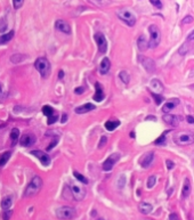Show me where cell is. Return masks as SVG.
I'll list each match as a JSON object with an SVG mask.
<instances>
[{"label": "cell", "mask_w": 194, "mask_h": 220, "mask_svg": "<svg viewBox=\"0 0 194 220\" xmlns=\"http://www.w3.org/2000/svg\"><path fill=\"white\" fill-rule=\"evenodd\" d=\"M41 187H42V179L38 176L33 177L32 180L29 183V185L26 186V189L24 192V196L25 197H32V196L37 195L40 192Z\"/></svg>", "instance_id": "cell-1"}, {"label": "cell", "mask_w": 194, "mask_h": 220, "mask_svg": "<svg viewBox=\"0 0 194 220\" xmlns=\"http://www.w3.org/2000/svg\"><path fill=\"white\" fill-rule=\"evenodd\" d=\"M175 144L179 146H186L194 143V134L192 131H180L174 135Z\"/></svg>", "instance_id": "cell-2"}, {"label": "cell", "mask_w": 194, "mask_h": 220, "mask_svg": "<svg viewBox=\"0 0 194 220\" xmlns=\"http://www.w3.org/2000/svg\"><path fill=\"white\" fill-rule=\"evenodd\" d=\"M34 67L37 69V71L40 73V75L43 79H46V78L49 76L51 66H50L49 61H48L47 58H45V57H39V58H37L36 62H34Z\"/></svg>", "instance_id": "cell-3"}, {"label": "cell", "mask_w": 194, "mask_h": 220, "mask_svg": "<svg viewBox=\"0 0 194 220\" xmlns=\"http://www.w3.org/2000/svg\"><path fill=\"white\" fill-rule=\"evenodd\" d=\"M150 31V41H149V47L150 48H156L161 40V33L156 25H150L149 28Z\"/></svg>", "instance_id": "cell-4"}, {"label": "cell", "mask_w": 194, "mask_h": 220, "mask_svg": "<svg viewBox=\"0 0 194 220\" xmlns=\"http://www.w3.org/2000/svg\"><path fill=\"white\" fill-rule=\"evenodd\" d=\"M117 15H118V17L121 21H123L129 26H134L135 23H136V16L130 11H128V9H124V8L123 9H119V11H117Z\"/></svg>", "instance_id": "cell-5"}, {"label": "cell", "mask_w": 194, "mask_h": 220, "mask_svg": "<svg viewBox=\"0 0 194 220\" xmlns=\"http://www.w3.org/2000/svg\"><path fill=\"white\" fill-rule=\"evenodd\" d=\"M75 210L71 207H61L56 210V217L62 220H70L75 217Z\"/></svg>", "instance_id": "cell-6"}, {"label": "cell", "mask_w": 194, "mask_h": 220, "mask_svg": "<svg viewBox=\"0 0 194 220\" xmlns=\"http://www.w3.org/2000/svg\"><path fill=\"white\" fill-rule=\"evenodd\" d=\"M70 190H71L73 199H77V201H81L86 196V189L81 186H79V185H77V184H71Z\"/></svg>", "instance_id": "cell-7"}, {"label": "cell", "mask_w": 194, "mask_h": 220, "mask_svg": "<svg viewBox=\"0 0 194 220\" xmlns=\"http://www.w3.org/2000/svg\"><path fill=\"white\" fill-rule=\"evenodd\" d=\"M94 39H95V41L97 42V47H98L99 52L105 54L106 50H107V41H106L105 35L103 33H101V32H98V33H96L94 35Z\"/></svg>", "instance_id": "cell-8"}, {"label": "cell", "mask_w": 194, "mask_h": 220, "mask_svg": "<svg viewBox=\"0 0 194 220\" xmlns=\"http://www.w3.org/2000/svg\"><path fill=\"white\" fill-rule=\"evenodd\" d=\"M138 61L143 65V67L150 73H152L155 71V63L152 58L146 57V56H138Z\"/></svg>", "instance_id": "cell-9"}, {"label": "cell", "mask_w": 194, "mask_h": 220, "mask_svg": "<svg viewBox=\"0 0 194 220\" xmlns=\"http://www.w3.org/2000/svg\"><path fill=\"white\" fill-rule=\"evenodd\" d=\"M120 160V154L119 153H113L111 156H109L105 162L103 163V170L104 171H110L112 170V168L114 167V164Z\"/></svg>", "instance_id": "cell-10"}, {"label": "cell", "mask_w": 194, "mask_h": 220, "mask_svg": "<svg viewBox=\"0 0 194 220\" xmlns=\"http://www.w3.org/2000/svg\"><path fill=\"white\" fill-rule=\"evenodd\" d=\"M31 153H32V155L38 157L43 166L47 167V166L50 164V157H49V155H48L47 153H45V152H42V151H32Z\"/></svg>", "instance_id": "cell-11"}, {"label": "cell", "mask_w": 194, "mask_h": 220, "mask_svg": "<svg viewBox=\"0 0 194 220\" xmlns=\"http://www.w3.org/2000/svg\"><path fill=\"white\" fill-rule=\"evenodd\" d=\"M162 119H163V121L167 125H170V126H176V125H178L182 121L180 116L174 115V114H170V113H164Z\"/></svg>", "instance_id": "cell-12"}, {"label": "cell", "mask_w": 194, "mask_h": 220, "mask_svg": "<svg viewBox=\"0 0 194 220\" xmlns=\"http://www.w3.org/2000/svg\"><path fill=\"white\" fill-rule=\"evenodd\" d=\"M36 143V137L32 134H25L20 138V144L24 147L32 146Z\"/></svg>", "instance_id": "cell-13"}, {"label": "cell", "mask_w": 194, "mask_h": 220, "mask_svg": "<svg viewBox=\"0 0 194 220\" xmlns=\"http://www.w3.org/2000/svg\"><path fill=\"white\" fill-rule=\"evenodd\" d=\"M55 28L58 31H61L62 33H65V34H70L71 33V28H70L69 23L63 21V20H57L56 23H55Z\"/></svg>", "instance_id": "cell-14"}, {"label": "cell", "mask_w": 194, "mask_h": 220, "mask_svg": "<svg viewBox=\"0 0 194 220\" xmlns=\"http://www.w3.org/2000/svg\"><path fill=\"white\" fill-rule=\"evenodd\" d=\"M153 158H154L153 152H149V153H146V154L143 155L142 158H141V166H142L143 168H149V167L152 164Z\"/></svg>", "instance_id": "cell-15"}, {"label": "cell", "mask_w": 194, "mask_h": 220, "mask_svg": "<svg viewBox=\"0 0 194 220\" xmlns=\"http://www.w3.org/2000/svg\"><path fill=\"white\" fill-rule=\"evenodd\" d=\"M178 104H179V99H177V98H174V99L167 102V103L163 105V107H162L163 113H170Z\"/></svg>", "instance_id": "cell-16"}, {"label": "cell", "mask_w": 194, "mask_h": 220, "mask_svg": "<svg viewBox=\"0 0 194 220\" xmlns=\"http://www.w3.org/2000/svg\"><path fill=\"white\" fill-rule=\"evenodd\" d=\"M150 87H151V89L153 90V94L159 95L163 91V84L161 83L158 79H153V80L151 81V83H150Z\"/></svg>", "instance_id": "cell-17"}, {"label": "cell", "mask_w": 194, "mask_h": 220, "mask_svg": "<svg viewBox=\"0 0 194 220\" xmlns=\"http://www.w3.org/2000/svg\"><path fill=\"white\" fill-rule=\"evenodd\" d=\"M95 107H96L95 105L88 103V104L81 105V106L77 107V108H75V113H77V114H83V113H87V112H90L92 110H95Z\"/></svg>", "instance_id": "cell-18"}, {"label": "cell", "mask_w": 194, "mask_h": 220, "mask_svg": "<svg viewBox=\"0 0 194 220\" xmlns=\"http://www.w3.org/2000/svg\"><path fill=\"white\" fill-rule=\"evenodd\" d=\"M110 67H111V62H110V59H109L107 57L103 58L102 63L99 65V73L103 74V75L106 74L110 71Z\"/></svg>", "instance_id": "cell-19"}, {"label": "cell", "mask_w": 194, "mask_h": 220, "mask_svg": "<svg viewBox=\"0 0 194 220\" xmlns=\"http://www.w3.org/2000/svg\"><path fill=\"white\" fill-rule=\"evenodd\" d=\"M95 88H96V93L94 95V100L95 102H102L103 98H104V93H103V88L102 86L96 82L95 83Z\"/></svg>", "instance_id": "cell-20"}, {"label": "cell", "mask_w": 194, "mask_h": 220, "mask_svg": "<svg viewBox=\"0 0 194 220\" xmlns=\"http://www.w3.org/2000/svg\"><path fill=\"white\" fill-rule=\"evenodd\" d=\"M190 194H191V181L188 178H185L183 190H182V196H183V199H186L190 196Z\"/></svg>", "instance_id": "cell-21"}, {"label": "cell", "mask_w": 194, "mask_h": 220, "mask_svg": "<svg viewBox=\"0 0 194 220\" xmlns=\"http://www.w3.org/2000/svg\"><path fill=\"white\" fill-rule=\"evenodd\" d=\"M137 47L141 52H145L147 48H149V42L146 40V38L144 35H141L137 40Z\"/></svg>", "instance_id": "cell-22"}, {"label": "cell", "mask_w": 194, "mask_h": 220, "mask_svg": "<svg viewBox=\"0 0 194 220\" xmlns=\"http://www.w3.org/2000/svg\"><path fill=\"white\" fill-rule=\"evenodd\" d=\"M138 209H139V211L143 213V214H149V213H151L152 212V210H153V207L150 204V203H146V202H142V203H139V205H138Z\"/></svg>", "instance_id": "cell-23"}, {"label": "cell", "mask_w": 194, "mask_h": 220, "mask_svg": "<svg viewBox=\"0 0 194 220\" xmlns=\"http://www.w3.org/2000/svg\"><path fill=\"white\" fill-rule=\"evenodd\" d=\"M13 205V197L11 196H6L5 199L1 201V208L4 211H7L9 210Z\"/></svg>", "instance_id": "cell-24"}, {"label": "cell", "mask_w": 194, "mask_h": 220, "mask_svg": "<svg viewBox=\"0 0 194 220\" xmlns=\"http://www.w3.org/2000/svg\"><path fill=\"white\" fill-rule=\"evenodd\" d=\"M14 34H15L14 31H10V32H8V33L1 34V35H0V45H5V43H7L8 41H10V40L13 39Z\"/></svg>", "instance_id": "cell-25"}, {"label": "cell", "mask_w": 194, "mask_h": 220, "mask_svg": "<svg viewBox=\"0 0 194 220\" xmlns=\"http://www.w3.org/2000/svg\"><path fill=\"white\" fill-rule=\"evenodd\" d=\"M119 126H120V121H107V122L105 123V128H106V130H109V131L115 130Z\"/></svg>", "instance_id": "cell-26"}, {"label": "cell", "mask_w": 194, "mask_h": 220, "mask_svg": "<svg viewBox=\"0 0 194 220\" xmlns=\"http://www.w3.org/2000/svg\"><path fill=\"white\" fill-rule=\"evenodd\" d=\"M28 56L26 55H22V54H15V55H13L11 57H10V61L13 62V63H21V62H23L25 58H26Z\"/></svg>", "instance_id": "cell-27"}, {"label": "cell", "mask_w": 194, "mask_h": 220, "mask_svg": "<svg viewBox=\"0 0 194 220\" xmlns=\"http://www.w3.org/2000/svg\"><path fill=\"white\" fill-rule=\"evenodd\" d=\"M10 139L13 140V144H16V141L20 139V130L17 128H14L10 131Z\"/></svg>", "instance_id": "cell-28"}, {"label": "cell", "mask_w": 194, "mask_h": 220, "mask_svg": "<svg viewBox=\"0 0 194 220\" xmlns=\"http://www.w3.org/2000/svg\"><path fill=\"white\" fill-rule=\"evenodd\" d=\"M10 155H11V153H10V152H5L4 154H1V155H0V167H4V166H5V164L8 162Z\"/></svg>", "instance_id": "cell-29"}, {"label": "cell", "mask_w": 194, "mask_h": 220, "mask_svg": "<svg viewBox=\"0 0 194 220\" xmlns=\"http://www.w3.org/2000/svg\"><path fill=\"white\" fill-rule=\"evenodd\" d=\"M119 78H120V80H121L124 84H128L129 81H130V76H129V74H128L127 71H121V72L119 73Z\"/></svg>", "instance_id": "cell-30"}, {"label": "cell", "mask_w": 194, "mask_h": 220, "mask_svg": "<svg viewBox=\"0 0 194 220\" xmlns=\"http://www.w3.org/2000/svg\"><path fill=\"white\" fill-rule=\"evenodd\" d=\"M42 113L47 116V117H49L50 115L54 114V110H53V107L49 106V105H45V106L42 107Z\"/></svg>", "instance_id": "cell-31"}, {"label": "cell", "mask_w": 194, "mask_h": 220, "mask_svg": "<svg viewBox=\"0 0 194 220\" xmlns=\"http://www.w3.org/2000/svg\"><path fill=\"white\" fill-rule=\"evenodd\" d=\"M73 176L77 178V180H79L80 183H83V184H88V180H87V178L85 177V176H82L81 173H79V172H77V171H73Z\"/></svg>", "instance_id": "cell-32"}, {"label": "cell", "mask_w": 194, "mask_h": 220, "mask_svg": "<svg viewBox=\"0 0 194 220\" xmlns=\"http://www.w3.org/2000/svg\"><path fill=\"white\" fill-rule=\"evenodd\" d=\"M155 183H156V177L155 176H150L149 177V179H147V188H153L154 185H155Z\"/></svg>", "instance_id": "cell-33"}, {"label": "cell", "mask_w": 194, "mask_h": 220, "mask_svg": "<svg viewBox=\"0 0 194 220\" xmlns=\"http://www.w3.org/2000/svg\"><path fill=\"white\" fill-rule=\"evenodd\" d=\"M166 134H167V132H163V134L161 135V137H159V138L155 140V145H164V143H166Z\"/></svg>", "instance_id": "cell-34"}, {"label": "cell", "mask_w": 194, "mask_h": 220, "mask_svg": "<svg viewBox=\"0 0 194 220\" xmlns=\"http://www.w3.org/2000/svg\"><path fill=\"white\" fill-rule=\"evenodd\" d=\"M7 29V22L5 18H1L0 20V32H5Z\"/></svg>", "instance_id": "cell-35"}, {"label": "cell", "mask_w": 194, "mask_h": 220, "mask_svg": "<svg viewBox=\"0 0 194 220\" xmlns=\"http://www.w3.org/2000/svg\"><path fill=\"white\" fill-rule=\"evenodd\" d=\"M23 2L24 0H13V4H14V8L15 9H18L23 6Z\"/></svg>", "instance_id": "cell-36"}, {"label": "cell", "mask_w": 194, "mask_h": 220, "mask_svg": "<svg viewBox=\"0 0 194 220\" xmlns=\"http://www.w3.org/2000/svg\"><path fill=\"white\" fill-rule=\"evenodd\" d=\"M150 2L153 5L154 7H156V8H159V9L162 8V2H161L160 0H150Z\"/></svg>", "instance_id": "cell-37"}, {"label": "cell", "mask_w": 194, "mask_h": 220, "mask_svg": "<svg viewBox=\"0 0 194 220\" xmlns=\"http://www.w3.org/2000/svg\"><path fill=\"white\" fill-rule=\"evenodd\" d=\"M192 22H193V16L187 15V16H185L184 18H183L182 24H190V23H192Z\"/></svg>", "instance_id": "cell-38"}, {"label": "cell", "mask_w": 194, "mask_h": 220, "mask_svg": "<svg viewBox=\"0 0 194 220\" xmlns=\"http://www.w3.org/2000/svg\"><path fill=\"white\" fill-rule=\"evenodd\" d=\"M178 52H179V54H180V55H185L186 52H188V47H187V43H184V45H183V46L179 48V50H178Z\"/></svg>", "instance_id": "cell-39"}, {"label": "cell", "mask_w": 194, "mask_h": 220, "mask_svg": "<svg viewBox=\"0 0 194 220\" xmlns=\"http://www.w3.org/2000/svg\"><path fill=\"white\" fill-rule=\"evenodd\" d=\"M153 95V97H154V100H155V103L159 105V104H161V102L163 100V98L160 96V95H158V94H152Z\"/></svg>", "instance_id": "cell-40"}, {"label": "cell", "mask_w": 194, "mask_h": 220, "mask_svg": "<svg viewBox=\"0 0 194 220\" xmlns=\"http://www.w3.org/2000/svg\"><path fill=\"white\" fill-rule=\"evenodd\" d=\"M56 121H57V115L56 114H53V115H50L48 117V125H53Z\"/></svg>", "instance_id": "cell-41"}, {"label": "cell", "mask_w": 194, "mask_h": 220, "mask_svg": "<svg viewBox=\"0 0 194 220\" xmlns=\"http://www.w3.org/2000/svg\"><path fill=\"white\" fill-rule=\"evenodd\" d=\"M85 93V88L83 87H78L77 89H74V94L77 95H81Z\"/></svg>", "instance_id": "cell-42"}, {"label": "cell", "mask_w": 194, "mask_h": 220, "mask_svg": "<svg viewBox=\"0 0 194 220\" xmlns=\"http://www.w3.org/2000/svg\"><path fill=\"white\" fill-rule=\"evenodd\" d=\"M106 144V137H102L101 140H99V145H98V148H102V147L105 146Z\"/></svg>", "instance_id": "cell-43"}, {"label": "cell", "mask_w": 194, "mask_h": 220, "mask_svg": "<svg viewBox=\"0 0 194 220\" xmlns=\"http://www.w3.org/2000/svg\"><path fill=\"white\" fill-rule=\"evenodd\" d=\"M166 163H167V168L169 169V170H170V169H173L175 167V163L173 162V161H170V160H167V161H166Z\"/></svg>", "instance_id": "cell-44"}, {"label": "cell", "mask_w": 194, "mask_h": 220, "mask_svg": "<svg viewBox=\"0 0 194 220\" xmlns=\"http://www.w3.org/2000/svg\"><path fill=\"white\" fill-rule=\"evenodd\" d=\"M11 216V211H5V213H4V220H8L9 219V217Z\"/></svg>", "instance_id": "cell-45"}, {"label": "cell", "mask_w": 194, "mask_h": 220, "mask_svg": "<svg viewBox=\"0 0 194 220\" xmlns=\"http://www.w3.org/2000/svg\"><path fill=\"white\" fill-rule=\"evenodd\" d=\"M56 144H57V139H55V140H53V141H51V143H50V145H49V146L47 147V151H50V149H51V148H53V147H54V146H56Z\"/></svg>", "instance_id": "cell-46"}, {"label": "cell", "mask_w": 194, "mask_h": 220, "mask_svg": "<svg viewBox=\"0 0 194 220\" xmlns=\"http://www.w3.org/2000/svg\"><path fill=\"white\" fill-rule=\"evenodd\" d=\"M168 220H179V219H178V216H177L176 213H171V214L169 216Z\"/></svg>", "instance_id": "cell-47"}, {"label": "cell", "mask_w": 194, "mask_h": 220, "mask_svg": "<svg viewBox=\"0 0 194 220\" xmlns=\"http://www.w3.org/2000/svg\"><path fill=\"white\" fill-rule=\"evenodd\" d=\"M192 40H194V30L190 34H188V37H187V41H192Z\"/></svg>", "instance_id": "cell-48"}, {"label": "cell", "mask_w": 194, "mask_h": 220, "mask_svg": "<svg viewBox=\"0 0 194 220\" xmlns=\"http://www.w3.org/2000/svg\"><path fill=\"white\" fill-rule=\"evenodd\" d=\"M186 120H187V122L188 123H194V119L192 115H188L187 117H186Z\"/></svg>", "instance_id": "cell-49"}, {"label": "cell", "mask_w": 194, "mask_h": 220, "mask_svg": "<svg viewBox=\"0 0 194 220\" xmlns=\"http://www.w3.org/2000/svg\"><path fill=\"white\" fill-rule=\"evenodd\" d=\"M62 116H63V117H62L61 122H62V123H65V122L68 121V115H66V114H63Z\"/></svg>", "instance_id": "cell-50"}, {"label": "cell", "mask_w": 194, "mask_h": 220, "mask_svg": "<svg viewBox=\"0 0 194 220\" xmlns=\"http://www.w3.org/2000/svg\"><path fill=\"white\" fill-rule=\"evenodd\" d=\"M63 76H64V72L61 70V71H60V73H58V78H60V79H62Z\"/></svg>", "instance_id": "cell-51"}, {"label": "cell", "mask_w": 194, "mask_h": 220, "mask_svg": "<svg viewBox=\"0 0 194 220\" xmlns=\"http://www.w3.org/2000/svg\"><path fill=\"white\" fill-rule=\"evenodd\" d=\"M146 120H153V121H155L156 119H155V117H154L153 115H150L149 117H146Z\"/></svg>", "instance_id": "cell-52"}, {"label": "cell", "mask_w": 194, "mask_h": 220, "mask_svg": "<svg viewBox=\"0 0 194 220\" xmlns=\"http://www.w3.org/2000/svg\"><path fill=\"white\" fill-rule=\"evenodd\" d=\"M1 95H2V84L0 83V97H1Z\"/></svg>", "instance_id": "cell-53"}, {"label": "cell", "mask_w": 194, "mask_h": 220, "mask_svg": "<svg viewBox=\"0 0 194 220\" xmlns=\"http://www.w3.org/2000/svg\"><path fill=\"white\" fill-rule=\"evenodd\" d=\"M130 137H131V138H134V137H135V134H134V132H131V134H130Z\"/></svg>", "instance_id": "cell-54"}, {"label": "cell", "mask_w": 194, "mask_h": 220, "mask_svg": "<svg viewBox=\"0 0 194 220\" xmlns=\"http://www.w3.org/2000/svg\"><path fill=\"white\" fill-rule=\"evenodd\" d=\"M146 220H152V219H146Z\"/></svg>", "instance_id": "cell-55"}, {"label": "cell", "mask_w": 194, "mask_h": 220, "mask_svg": "<svg viewBox=\"0 0 194 220\" xmlns=\"http://www.w3.org/2000/svg\"><path fill=\"white\" fill-rule=\"evenodd\" d=\"M98 220H104V219H98Z\"/></svg>", "instance_id": "cell-56"}]
</instances>
